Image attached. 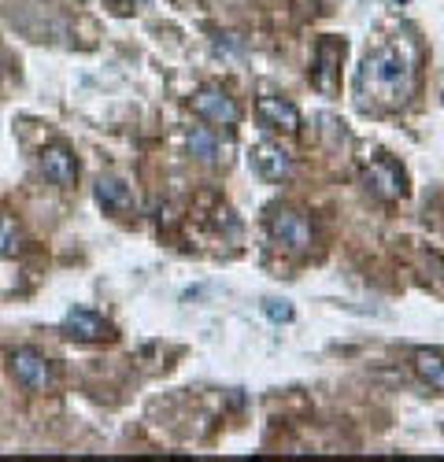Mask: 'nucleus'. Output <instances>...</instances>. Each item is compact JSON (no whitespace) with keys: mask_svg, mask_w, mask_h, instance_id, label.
Returning a JSON list of instances; mask_svg holds the SVG:
<instances>
[{"mask_svg":"<svg viewBox=\"0 0 444 462\" xmlns=\"http://www.w3.org/2000/svg\"><path fill=\"white\" fill-rule=\"evenodd\" d=\"M415 86V56L407 45H382L356 70V93L363 107H400Z\"/></svg>","mask_w":444,"mask_h":462,"instance_id":"f257e3e1","label":"nucleus"},{"mask_svg":"<svg viewBox=\"0 0 444 462\" xmlns=\"http://www.w3.org/2000/svg\"><path fill=\"white\" fill-rule=\"evenodd\" d=\"M12 377L23 384L26 393H49L52 384H56V366L52 359H45L37 348H19L12 352Z\"/></svg>","mask_w":444,"mask_h":462,"instance_id":"f03ea898","label":"nucleus"},{"mask_svg":"<svg viewBox=\"0 0 444 462\" xmlns=\"http://www.w3.org/2000/svg\"><path fill=\"white\" fill-rule=\"evenodd\" d=\"M267 226H271V237L282 248H289L296 255H304L311 248V226H308V218L301 211H292V208H271Z\"/></svg>","mask_w":444,"mask_h":462,"instance_id":"7ed1b4c3","label":"nucleus"},{"mask_svg":"<svg viewBox=\"0 0 444 462\" xmlns=\"http://www.w3.org/2000/svg\"><path fill=\"white\" fill-rule=\"evenodd\" d=\"M363 181H366V189L375 192V197H382V200H403L407 197V178H403V171L389 160V156H370V160H363Z\"/></svg>","mask_w":444,"mask_h":462,"instance_id":"20e7f679","label":"nucleus"},{"mask_svg":"<svg viewBox=\"0 0 444 462\" xmlns=\"http://www.w3.org/2000/svg\"><path fill=\"white\" fill-rule=\"evenodd\" d=\"M193 111L211 126H237L241 123V107L237 100L222 89V86H204L193 93Z\"/></svg>","mask_w":444,"mask_h":462,"instance_id":"39448f33","label":"nucleus"},{"mask_svg":"<svg viewBox=\"0 0 444 462\" xmlns=\"http://www.w3.org/2000/svg\"><path fill=\"white\" fill-rule=\"evenodd\" d=\"M341 60H345V42H341V37H322V42L315 45V67H311V82H315V89H322V93H333V89H338Z\"/></svg>","mask_w":444,"mask_h":462,"instance_id":"423d86ee","label":"nucleus"},{"mask_svg":"<svg viewBox=\"0 0 444 462\" xmlns=\"http://www.w3.org/2000/svg\"><path fill=\"white\" fill-rule=\"evenodd\" d=\"M42 174L52 181V185H60V189H70L74 185V178H79V163H74V152L67 148V144H49V148H42Z\"/></svg>","mask_w":444,"mask_h":462,"instance_id":"0eeeda50","label":"nucleus"},{"mask_svg":"<svg viewBox=\"0 0 444 462\" xmlns=\"http://www.w3.org/2000/svg\"><path fill=\"white\" fill-rule=\"evenodd\" d=\"M255 115H259V123L271 126V130H282V134L301 130V111H296L285 97H259L255 100Z\"/></svg>","mask_w":444,"mask_h":462,"instance_id":"6e6552de","label":"nucleus"},{"mask_svg":"<svg viewBox=\"0 0 444 462\" xmlns=\"http://www.w3.org/2000/svg\"><path fill=\"white\" fill-rule=\"evenodd\" d=\"M63 333H67L70 340L93 344V340H107V337H111V322L100 319L97 311H86V307H74V311L63 319Z\"/></svg>","mask_w":444,"mask_h":462,"instance_id":"1a4fd4ad","label":"nucleus"},{"mask_svg":"<svg viewBox=\"0 0 444 462\" xmlns=\"http://www.w3.org/2000/svg\"><path fill=\"white\" fill-rule=\"evenodd\" d=\"M252 163H255V171L264 174L267 181H285V178L292 174V156H289V152H285L282 144H274V141L255 144Z\"/></svg>","mask_w":444,"mask_h":462,"instance_id":"9d476101","label":"nucleus"},{"mask_svg":"<svg viewBox=\"0 0 444 462\" xmlns=\"http://www.w3.org/2000/svg\"><path fill=\"white\" fill-rule=\"evenodd\" d=\"M97 200H100L104 211L123 215V211L134 208V192H130V185L123 178H100L97 181Z\"/></svg>","mask_w":444,"mask_h":462,"instance_id":"9b49d317","label":"nucleus"},{"mask_svg":"<svg viewBox=\"0 0 444 462\" xmlns=\"http://www.w3.org/2000/svg\"><path fill=\"white\" fill-rule=\"evenodd\" d=\"M415 374L430 384V389L444 393V356L440 352H430V348L415 352Z\"/></svg>","mask_w":444,"mask_h":462,"instance_id":"f8f14e48","label":"nucleus"},{"mask_svg":"<svg viewBox=\"0 0 444 462\" xmlns=\"http://www.w3.org/2000/svg\"><path fill=\"white\" fill-rule=\"evenodd\" d=\"M185 144H190V152H193L197 160H204V163H215L218 160V137L208 126H193L190 134H185Z\"/></svg>","mask_w":444,"mask_h":462,"instance_id":"ddd939ff","label":"nucleus"},{"mask_svg":"<svg viewBox=\"0 0 444 462\" xmlns=\"http://www.w3.org/2000/svg\"><path fill=\"white\" fill-rule=\"evenodd\" d=\"M23 245V234H19V222L12 215H0V259H12Z\"/></svg>","mask_w":444,"mask_h":462,"instance_id":"4468645a","label":"nucleus"},{"mask_svg":"<svg viewBox=\"0 0 444 462\" xmlns=\"http://www.w3.org/2000/svg\"><path fill=\"white\" fill-rule=\"evenodd\" d=\"M264 315L271 319V322H292V303L289 300H264Z\"/></svg>","mask_w":444,"mask_h":462,"instance_id":"2eb2a0df","label":"nucleus"},{"mask_svg":"<svg viewBox=\"0 0 444 462\" xmlns=\"http://www.w3.org/2000/svg\"><path fill=\"white\" fill-rule=\"evenodd\" d=\"M107 5H111V8H116L119 15H130V12L137 8V5H144V0H107Z\"/></svg>","mask_w":444,"mask_h":462,"instance_id":"dca6fc26","label":"nucleus"},{"mask_svg":"<svg viewBox=\"0 0 444 462\" xmlns=\"http://www.w3.org/2000/svg\"><path fill=\"white\" fill-rule=\"evenodd\" d=\"M0 74H5V60H0Z\"/></svg>","mask_w":444,"mask_h":462,"instance_id":"f3484780","label":"nucleus"}]
</instances>
